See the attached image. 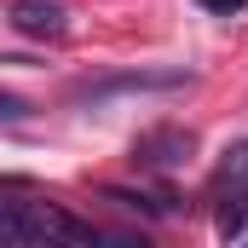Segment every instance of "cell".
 <instances>
[{
  "mask_svg": "<svg viewBox=\"0 0 248 248\" xmlns=\"http://www.w3.org/2000/svg\"><path fill=\"white\" fill-rule=\"evenodd\" d=\"M0 237L6 243H144L139 231H104V225H93V219H75V214H63L52 202H17V196H6L0 202Z\"/></svg>",
  "mask_w": 248,
  "mask_h": 248,
  "instance_id": "1",
  "label": "cell"
},
{
  "mask_svg": "<svg viewBox=\"0 0 248 248\" xmlns=\"http://www.w3.org/2000/svg\"><path fill=\"white\" fill-rule=\"evenodd\" d=\"M190 87V69L173 63V69H110L98 81H81L69 93V104H110V98H127V93H179Z\"/></svg>",
  "mask_w": 248,
  "mask_h": 248,
  "instance_id": "2",
  "label": "cell"
},
{
  "mask_svg": "<svg viewBox=\"0 0 248 248\" xmlns=\"http://www.w3.org/2000/svg\"><path fill=\"white\" fill-rule=\"evenodd\" d=\"M196 162V133L185 122H156L133 139V168L139 173H179Z\"/></svg>",
  "mask_w": 248,
  "mask_h": 248,
  "instance_id": "3",
  "label": "cell"
},
{
  "mask_svg": "<svg viewBox=\"0 0 248 248\" xmlns=\"http://www.w3.org/2000/svg\"><path fill=\"white\" fill-rule=\"evenodd\" d=\"M6 23H12L17 35H29V41H63V29H69L58 0H12Z\"/></svg>",
  "mask_w": 248,
  "mask_h": 248,
  "instance_id": "4",
  "label": "cell"
},
{
  "mask_svg": "<svg viewBox=\"0 0 248 248\" xmlns=\"http://www.w3.org/2000/svg\"><path fill=\"white\" fill-rule=\"evenodd\" d=\"M104 202H116V208H127V214H144V219H173L179 214V196L162 185V190H139V185H104L98 190Z\"/></svg>",
  "mask_w": 248,
  "mask_h": 248,
  "instance_id": "5",
  "label": "cell"
},
{
  "mask_svg": "<svg viewBox=\"0 0 248 248\" xmlns=\"http://www.w3.org/2000/svg\"><path fill=\"white\" fill-rule=\"evenodd\" d=\"M248 231V185L225 190V196H214V237L219 243H237Z\"/></svg>",
  "mask_w": 248,
  "mask_h": 248,
  "instance_id": "6",
  "label": "cell"
},
{
  "mask_svg": "<svg viewBox=\"0 0 248 248\" xmlns=\"http://www.w3.org/2000/svg\"><path fill=\"white\" fill-rule=\"evenodd\" d=\"M237 185H248V139H237V144L219 150V168H214V179H208V202L225 196V190H237Z\"/></svg>",
  "mask_w": 248,
  "mask_h": 248,
  "instance_id": "7",
  "label": "cell"
},
{
  "mask_svg": "<svg viewBox=\"0 0 248 248\" xmlns=\"http://www.w3.org/2000/svg\"><path fill=\"white\" fill-rule=\"evenodd\" d=\"M0 122L6 127H17V122H29V104L17 98V93H0Z\"/></svg>",
  "mask_w": 248,
  "mask_h": 248,
  "instance_id": "8",
  "label": "cell"
},
{
  "mask_svg": "<svg viewBox=\"0 0 248 248\" xmlns=\"http://www.w3.org/2000/svg\"><path fill=\"white\" fill-rule=\"evenodd\" d=\"M202 6H208V12H243L248 0H202Z\"/></svg>",
  "mask_w": 248,
  "mask_h": 248,
  "instance_id": "9",
  "label": "cell"
}]
</instances>
